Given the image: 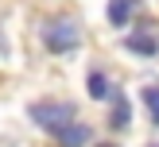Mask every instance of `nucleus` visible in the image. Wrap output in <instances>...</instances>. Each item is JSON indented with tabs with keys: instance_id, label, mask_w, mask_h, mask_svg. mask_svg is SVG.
Here are the masks:
<instances>
[{
	"instance_id": "1",
	"label": "nucleus",
	"mask_w": 159,
	"mask_h": 147,
	"mask_svg": "<svg viewBox=\"0 0 159 147\" xmlns=\"http://www.w3.org/2000/svg\"><path fill=\"white\" fill-rule=\"evenodd\" d=\"M31 120L39 124V128H47L51 136H58L66 124L78 120L74 105H66V101H39V105H31Z\"/></svg>"
},
{
	"instance_id": "2",
	"label": "nucleus",
	"mask_w": 159,
	"mask_h": 147,
	"mask_svg": "<svg viewBox=\"0 0 159 147\" xmlns=\"http://www.w3.org/2000/svg\"><path fill=\"white\" fill-rule=\"evenodd\" d=\"M43 43L51 54H70L78 43H82V31H78L74 19H51L43 27Z\"/></svg>"
},
{
	"instance_id": "3",
	"label": "nucleus",
	"mask_w": 159,
	"mask_h": 147,
	"mask_svg": "<svg viewBox=\"0 0 159 147\" xmlns=\"http://www.w3.org/2000/svg\"><path fill=\"white\" fill-rule=\"evenodd\" d=\"M124 46H128L132 54H140V58H155L159 54V39L148 35V31H132V35L124 39Z\"/></svg>"
},
{
	"instance_id": "4",
	"label": "nucleus",
	"mask_w": 159,
	"mask_h": 147,
	"mask_svg": "<svg viewBox=\"0 0 159 147\" xmlns=\"http://www.w3.org/2000/svg\"><path fill=\"white\" fill-rule=\"evenodd\" d=\"M54 139H58V147H89V128H85L82 120H74V124H66Z\"/></svg>"
},
{
	"instance_id": "5",
	"label": "nucleus",
	"mask_w": 159,
	"mask_h": 147,
	"mask_svg": "<svg viewBox=\"0 0 159 147\" xmlns=\"http://www.w3.org/2000/svg\"><path fill=\"white\" fill-rule=\"evenodd\" d=\"M128 120H132V105L113 89V128H128Z\"/></svg>"
},
{
	"instance_id": "6",
	"label": "nucleus",
	"mask_w": 159,
	"mask_h": 147,
	"mask_svg": "<svg viewBox=\"0 0 159 147\" xmlns=\"http://www.w3.org/2000/svg\"><path fill=\"white\" fill-rule=\"evenodd\" d=\"M89 97H93V101L113 97V85H109V77H105V74H97V70L89 74Z\"/></svg>"
},
{
	"instance_id": "7",
	"label": "nucleus",
	"mask_w": 159,
	"mask_h": 147,
	"mask_svg": "<svg viewBox=\"0 0 159 147\" xmlns=\"http://www.w3.org/2000/svg\"><path fill=\"white\" fill-rule=\"evenodd\" d=\"M128 0H109V19H113V27H124L128 23Z\"/></svg>"
},
{
	"instance_id": "8",
	"label": "nucleus",
	"mask_w": 159,
	"mask_h": 147,
	"mask_svg": "<svg viewBox=\"0 0 159 147\" xmlns=\"http://www.w3.org/2000/svg\"><path fill=\"white\" fill-rule=\"evenodd\" d=\"M144 105L152 112V120L159 124V85H144Z\"/></svg>"
},
{
	"instance_id": "9",
	"label": "nucleus",
	"mask_w": 159,
	"mask_h": 147,
	"mask_svg": "<svg viewBox=\"0 0 159 147\" xmlns=\"http://www.w3.org/2000/svg\"><path fill=\"white\" fill-rule=\"evenodd\" d=\"M101 147H113V143H101Z\"/></svg>"
},
{
	"instance_id": "10",
	"label": "nucleus",
	"mask_w": 159,
	"mask_h": 147,
	"mask_svg": "<svg viewBox=\"0 0 159 147\" xmlns=\"http://www.w3.org/2000/svg\"><path fill=\"white\" fill-rule=\"evenodd\" d=\"M155 147H159V143H155Z\"/></svg>"
}]
</instances>
